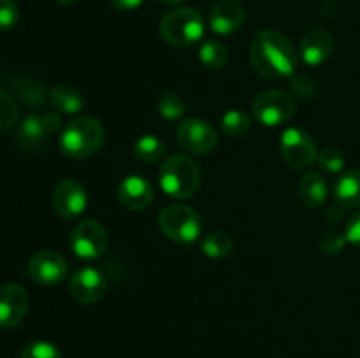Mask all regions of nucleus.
I'll return each mask as SVG.
<instances>
[{"label":"nucleus","mask_w":360,"mask_h":358,"mask_svg":"<svg viewBox=\"0 0 360 358\" xmlns=\"http://www.w3.org/2000/svg\"><path fill=\"white\" fill-rule=\"evenodd\" d=\"M250 60L253 69L267 79L292 76L297 67L294 46L278 30H262L252 39Z\"/></svg>","instance_id":"f257e3e1"},{"label":"nucleus","mask_w":360,"mask_h":358,"mask_svg":"<svg viewBox=\"0 0 360 358\" xmlns=\"http://www.w3.org/2000/svg\"><path fill=\"white\" fill-rule=\"evenodd\" d=\"M105 132L94 116H77L63 128L60 135V151L70 160H84L94 157L104 146Z\"/></svg>","instance_id":"f03ea898"},{"label":"nucleus","mask_w":360,"mask_h":358,"mask_svg":"<svg viewBox=\"0 0 360 358\" xmlns=\"http://www.w3.org/2000/svg\"><path fill=\"white\" fill-rule=\"evenodd\" d=\"M160 186L172 199H190L200 186L199 165L186 154H171L158 172Z\"/></svg>","instance_id":"7ed1b4c3"},{"label":"nucleus","mask_w":360,"mask_h":358,"mask_svg":"<svg viewBox=\"0 0 360 358\" xmlns=\"http://www.w3.org/2000/svg\"><path fill=\"white\" fill-rule=\"evenodd\" d=\"M160 37L174 48H188L202 39L206 23L199 11L179 7L165 14L160 21Z\"/></svg>","instance_id":"20e7f679"},{"label":"nucleus","mask_w":360,"mask_h":358,"mask_svg":"<svg viewBox=\"0 0 360 358\" xmlns=\"http://www.w3.org/2000/svg\"><path fill=\"white\" fill-rule=\"evenodd\" d=\"M158 227L162 234L178 244H192L202 232V220L192 207L174 204L158 214Z\"/></svg>","instance_id":"39448f33"},{"label":"nucleus","mask_w":360,"mask_h":358,"mask_svg":"<svg viewBox=\"0 0 360 358\" xmlns=\"http://www.w3.org/2000/svg\"><path fill=\"white\" fill-rule=\"evenodd\" d=\"M253 118L264 126H278L287 123L295 112V100L285 90H267L253 100Z\"/></svg>","instance_id":"423d86ee"},{"label":"nucleus","mask_w":360,"mask_h":358,"mask_svg":"<svg viewBox=\"0 0 360 358\" xmlns=\"http://www.w3.org/2000/svg\"><path fill=\"white\" fill-rule=\"evenodd\" d=\"M109 235L104 225L97 220H83L70 234V248L83 260H97L105 253Z\"/></svg>","instance_id":"0eeeda50"},{"label":"nucleus","mask_w":360,"mask_h":358,"mask_svg":"<svg viewBox=\"0 0 360 358\" xmlns=\"http://www.w3.org/2000/svg\"><path fill=\"white\" fill-rule=\"evenodd\" d=\"M280 153L292 168H306L313 165L319 157L315 142L306 130L292 126L281 133Z\"/></svg>","instance_id":"6e6552de"},{"label":"nucleus","mask_w":360,"mask_h":358,"mask_svg":"<svg viewBox=\"0 0 360 358\" xmlns=\"http://www.w3.org/2000/svg\"><path fill=\"white\" fill-rule=\"evenodd\" d=\"M178 144L192 154H207L217 147L218 137L213 126L199 118L183 119L176 130Z\"/></svg>","instance_id":"1a4fd4ad"},{"label":"nucleus","mask_w":360,"mask_h":358,"mask_svg":"<svg viewBox=\"0 0 360 358\" xmlns=\"http://www.w3.org/2000/svg\"><path fill=\"white\" fill-rule=\"evenodd\" d=\"M51 204L62 220H77L86 209V188L76 179H63L53 190Z\"/></svg>","instance_id":"9d476101"},{"label":"nucleus","mask_w":360,"mask_h":358,"mask_svg":"<svg viewBox=\"0 0 360 358\" xmlns=\"http://www.w3.org/2000/svg\"><path fill=\"white\" fill-rule=\"evenodd\" d=\"M105 291H108V281L104 274L94 267L79 269L69 281V295L77 304H95L104 298Z\"/></svg>","instance_id":"9b49d317"},{"label":"nucleus","mask_w":360,"mask_h":358,"mask_svg":"<svg viewBox=\"0 0 360 358\" xmlns=\"http://www.w3.org/2000/svg\"><path fill=\"white\" fill-rule=\"evenodd\" d=\"M28 276L39 284L55 286L67 277V262L60 253L44 249L32 256L28 263Z\"/></svg>","instance_id":"f8f14e48"},{"label":"nucleus","mask_w":360,"mask_h":358,"mask_svg":"<svg viewBox=\"0 0 360 358\" xmlns=\"http://www.w3.org/2000/svg\"><path fill=\"white\" fill-rule=\"evenodd\" d=\"M28 298L27 290L16 283H6L0 286V329H14L27 316Z\"/></svg>","instance_id":"ddd939ff"},{"label":"nucleus","mask_w":360,"mask_h":358,"mask_svg":"<svg viewBox=\"0 0 360 358\" xmlns=\"http://www.w3.org/2000/svg\"><path fill=\"white\" fill-rule=\"evenodd\" d=\"M245 7L238 0H220L210 14V27L218 35H231L245 23Z\"/></svg>","instance_id":"4468645a"},{"label":"nucleus","mask_w":360,"mask_h":358,"mask_svg":"<svg viewBox=\"0 0 360 358\" xmlns=\"http://www.w3.org/2000/svg\"><path fill=\"white\" fill-rule=\"evenodd\" d=\"M334 51V37L326 28H313L301 42L302 62L309 67H319L330 58Z\"/></svg>","instance_id":"2eb2a0df"},{"label":"nucleus","mask_w":360,"mask_h":358,"mask_svg":"<svg viewBox=\"0 0 360 358\" xmlns=\"http://www.w3.org/2000/svg\"><path fill=\"white\" fill-rule=\"evenodd\" d=\"M118 199L125 209L143 211L153 200V186L143 175H129L120 185Z\"/></svg>","instance_id":"dca6fc26"},{"label":"nucleus","mask_w":360,"mask_h":358,"mask_svg":"<svg viewBox=\"0 0 360 358\" xmlns=\"http://www.w3.org/2000/svg\"><path fill=\"white\" fill-rule=\"evenodd\" d=\"M334 199L343 207H360V168H350L336 179Z\"/></svg>","instance_id":"f3484780"},{"label":"nucleus","mask_w":360,"mask_h":358,"mask_svg":"<svg viewBox=\"0 0 360 358\" xmlns=\"http://www.w3.org/2000/svg\"><path fill=\"white\" fill-rule=\"evenodd\" d=\"M327 195H329V188H327L326 179L319 172H308L301 178L299 183V197H301L302 204L308 207H320L326 204Z\"/></svg>","instance_id":"a211bd4d"},{"label":"nucleus","mask_w":360,"mask_h":358,"mask_svg":"<svg viewBox=\"0 0 360 358\" xmlns=\"http://www.w3.org/2000/svg\"><path fill=\"white\" fill-rule=\"evenodd\" d=\"M49 104L55 107V111L65 112V114H77L83 111L84 98L79 91L67 83L55 84L49 91Z\"/></svg>","instance_id":"6ab92c4d"},{"label":"nucleus","mask_w":360,"mask_h":358,"mask_svg":"<svg viewBox=\"0 0 360 358\" xmlns=\"http://www.w3.org/2000/svg\"><path fill=\"white\" fill-rule=\"evenodd\" d=\"M46 135H49V132L44 125V119H42V116L35 114L27 116L21 121L16 133L18 142L23 150H35L46 139Z\"/></svg>","instance_id":"aec40b11"},{"label":"nucleus","mask_w":360,"mask_h":358,"mask_svg":"<svg viewBox=\"0 0 360 358\" xmlns=\"http://www.w3.org/2000/svg\"><path fill=\"white\" fill-rule=\"evenodd\" d=\"M200 249H202V253L207 258H227V256L234 251V239H232L227 232H213V234L206 235V237L202 239Z\"/></svg>","instance_id":"412c9836"},{"label":"nucleus","mask_w":360,"mask_h":358,"mask_svg":"<svg viewBox=\"0 0 360 358\" xmlns=\"http://www.w3.org/2000/svg\"><path fill=\"white\" fill-rule=\"evenodd\" d=\"M167 151L164 140L157 135H143L141 139L136 140L134 144V154H136L137 160H141L143 164H153L158 161Z\"/></svg>","instance_id":"4be33fe9"},{"label":"nucleus","mask_w":360,"mask_h":358,"mask_svg":"<svg viewBox=\"0 0 360 358\" xmlns=\"http://www.w3.org/2000/svg\"><path fill=\"white\" fill-rule=\"evenodd\" d=\"M199 58L204 67L217 70L221 69V67L227 63L229 53L227 48H225L220 41H217V39H207V41H204L202 46H200Z\"/></svg>","instance_id":"5701e85b"},{"label":"nucleus","mask_w":360,"mask_h":358,"mask_svg":"<svg viewBox=\"0 0 360 358\" xmlns=\"http://www.w3.org/2000/svg\"><path fill=\"white\" fill-rule=\"evenodd\" d=\"M250 123H252L250 116L238 109L227 111L221 116V128L229 137H241L250 128Z\"/></svg>","instance_id":"b1692460"},{"label":"nucleus","mask_w":360,"mask_h":358,"mask_svg":"<svg viewBox=\"0 0 360 358\" xmlns=\"http://www.w3.org/2000/svg\"><path fill=\"white\" fill-rule=\"evenodd\" d=\"M158 112L164 119L176 121V119L185 114V100L178 93H172V91L164 93L158 100Z\"/></svg>","instance_id":"393cba45"},{"label":"nucleus","mask_w":360,"mask_h":358,"mask_svg":"<svg viewBox=\"0 0 360 358\" xmlns=\"http://www.w3.org/2000/svg\"><path fill=\"white\" fill-rule=\"evenodd\" d=\"M18 119V104L9 93L0 90V132L13 128Z\"/></svg>","instance_id":"a878e982"},{"label":"nucleus","mask_w":360,"mask_h":358,"mask_svg":"<svg viewBox=\"0 0 360 358\" xmlns=\"http://www.w3.org/2000/svg\"><path fill=\"white\" fill-rule=\"evenodd\" d=\"M316 161H319L320 168L329 174H338L345 168V154L336 147H326L320 151Z\"/></svg>","instance_id":"bb28decb"},{"label":"nucleus","mask_w":360,"mask_h":358,"mask_svg":"<svg viewBox=\"0 0 360 358\" xmlns=\"http://www.w3.org/2000/svg\"><path fill=\"white\" fill-rule=\"evenodd\" d=\"M21 358H62V353L48 340H34L23 347Z\"/></svg>","instance_id":"cd10ccee"},{"label":"nucleus","mask_w":360,"mask_h":358,"mask_svg":"<svg viewBox=\"0 0 360 358\" xmlns=\"http://www.w3.org/2000/svg\"><path fill=\"white\" fill-rule=\"evenodd\" d=\"M347 235L341 234V232L330 230L323 234L322 239H320V251L327 256L340 255L345 249V246H347Z\"/></svg>","instance_id":"c85d7f7f"},{"label":"nucleus","mask_w":360,"mask_h":358,"mask_svg":"<svg viewBox=\"0 0 360 358\" xmlns=\"http://www.w3.org/2000/svg\"><path fill=\"white\" fill-rule=\"evenodd\" d=\"M20 20V9L16 0H0V32H7L16 27Z\"/></svg>","instance_id":"c756f323"},{"label":"nucleus","mask_w":360,"mask_h":358,"mask_svg":"<svg viewBox=\"0 0 360 358\" xmlns=\"http://www.w3.org/2000/svg\"><path fill=\"white\" fill-rule=\"evenodd\" d=\"M345 235H347V241L350 244L360 248V213L354 214V216L348 220L347 227H345Z\"/></svg>","instance_id":"7c9ffc66"},{"label":"nucleus","mask_w":360,"mask_h":358,"mask_svg":"<svg viewBox=\"0 0 360 358\" xmlns=\"http://www.w3.org/2000/svg\"><path fill=\"white\" fill-rule=\"evenodd\" d=\"M292 88H294L295 93H299L301 97H311L313 91L308 90V86L315 88V84H313L311 77H304V76H297L292 79Z\"/></svg>","instance_id":"2f4dec72"},{"label":"nucleus","mask_w":360,"mask_h":358,"mask_svg":"<svg viewBox=\"0 0 360 358\" xmlns=\"http://www.w3.org/2000/svg\"><path fill=\"white\" fill-rule=\"evenodd\" d=\"M343 216H345V207L341 206V204L336 202V204H333V206L327 207L326 218L329 223H338V221L343 220Z\"/></svg>","instance_id":"473e14b6"},{"label":"nucleus","mask_w":360,"mask_h":358,"mask_svg":"<svg viewBox=\"0 0 360 358\" xmlns=\"http://www.w3.org/2000/svg\"><path fill=\"white\" fill-rule=\"evenodd\" d=\"M42 119H44V125L48 128L49 133L56 132V130L62 126V118H60L56 112H48V114H42Z\"/></svg>","instance_id":"72a5a7b5"},{"label":"nucleus","mask_w":360,"mask_h":358,"mask_svg":"<svg viewBox=\"0 0 360 358\" xmlns=\"http://www.w3.org/2000/svg\"><path fill=\"white\" fill-rule=\"evenodd\" d=\"M143 2L144 0H109V4H111V6L118 11L137 9V7H139Z\"/></svg>","instance_id":"f704fd0d"},{"label":"nucleus","mask_w":360,"mask_h":358,"mask_svg":"<svg viewBox=\"0 0 360 358\" xmlns=\"http://www.w3.org/2000/svg\"><path fill=\"white\" fill-rule=\"evenodd\" d=\"M157 2L165 4V6H176V4H181L185 2V0H157Z\"/></svg>","instance_id":"c9c22d12"},{"label":"nucleus","mask_w":360,"mask_h":358,"mask_svg":"<svg viewBox=\"0 0 360 358\" xmlns=\"http://www.w3.org/2000/svg\"><path fill=\"white\" fill-rule=\"evenodd\" d=\"M58 4H62V6H70V4H74L76 0H56Z\"/></svg>","instance_id":"e433bc0d"}]
</instances>
